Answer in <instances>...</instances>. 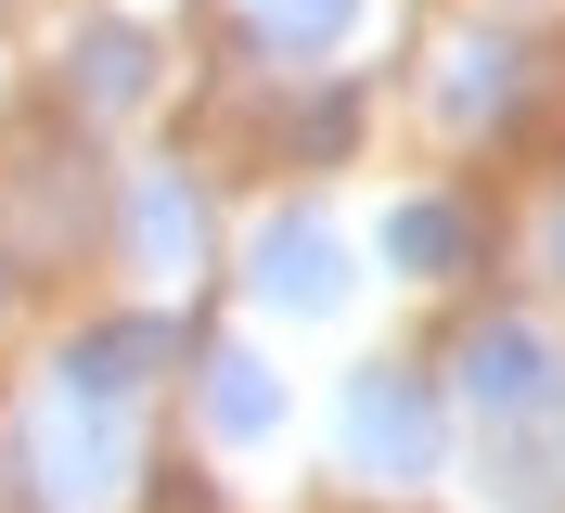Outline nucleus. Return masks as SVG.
<instances>
[{
    "instance_id": "nucleus-1",
    "label": "nucleus",
    "mask_w": 565,
    "mask_h": 513,
    "mask_svg": "<svg viewBox=\"0 0 565 513\" xmlns=\"http://www.w3.org/2000/svg\"><path fill=\"white\" fill-rule=\"evenodd\" d=\"M26 462H39V501H52V513L116 501V488H129V462H141L129 398H104V385H52V398H39V424H26Z\"/></svg>"
},
{
    "instance_id": "nucleus-3",
    "label": "nucleus",
    "mask_w": 565,
    "mask_h": 513,
    "mask_svg": "<svg viewBox=\"0 0 565 513\" xmlns=\"http://www.w3.org/2000/svg\"><path fill=\"white\" fill-rule=\"evenodd\" d=\"M462 398L489 424H540V410H565V346L540 321H476L462 334Z\"/></svg>"
},
{
    "instance_id": "nucleus-8",
    "label": "nucleus",
    "mask_w": 565,
    "mask_h": 513,
    "mask_svg": "<svg viewBox=\"0 0 565 513\" xmlns=\"http://www.w3.org/2000/svg\"><path fill=\"white\" fill-rule=\"evenodd\" d=\"M386 257H398L412 282H450L462 257H476V232H462V205L424 193V205H398V218H386Z\"/></svg>"
},
{
    "instance_id": "nucleus-6",
    "label": "nucleus",
    "mask_w": 565,
    "mask_h": 513,
    "mask_svg": "<svg viewBox=\"0 0 565 513\" xmlns=\"http://www.w3.org/2000/svg\"><path fill=\"white\" fill-rule=\"evenodd\" d=\"M206 424H218L232 449H257V437L282 424V385H270L257 346H218V360H206Z\"/></svg>"
},
{
    "instance_id": "nucleus-5",
    "label": "nucleus",
    "mask_w": 565,
    "mask_h": 513,
    "mask_svg": "<svg viewBox=\"0 0 565 513\" xmlns=\"http://www.w3.org/2000/svg\"><path fill=\"white\" fill-rule=\"evenodd\" d=\"M489 488L514 513H565V410H540V424H489Z\"/></svg>"
},
{
    "instance_id": "nucleus-11",
    "label": "nucleus",
    "mask_w": 565,
    "mask_h": 513,
    "mask_svg": "<svg viewBox=\"0 0 565 513\" xmlns=\"http://www.w3.org/2000/svg\"><path fill=\"white\" fill-rule=\"evenodd\" d=\"M514 77H527V52H501V39H462V52H450V77H437V103H450L462 129H489L501 103H514Z\"/></svg>"
},
{
    "instance_id": "nucleus-4",
    "label": "nucleus",
    "mask_w": 565,
    "mask_h": 513,
    "mask_svg": "<svg viewBox=\"0 0 565 513\" xmlns=\"http://www.w3.org/2000/svg\"><path fill=\"white\" fill-rule=\"evenodd\" d=\"M245 282H257L270 308H334V296H348V244L321 232V218H270Z\"/></svg>"
},
{
    "instance_id": "nucleus-12",
    "label": "nucleus",
    "mask_w": 565,
    "mask_h": 513,
    "mask_svg": "<svg viewBox=\"0 0 565 513\" xmlns=\"http://www.w3.org/2000/svg\"><path fill=\"white\" fill-rule=\"evenodd\" d=\"M245 26L270 39V52H334V39L360 26V0H245Z\"/></svg>"
},
{
    "instance_id": "nucleus-10",
    "label": "nucleus",
    "mask_w": 565,
    "mask_h": 513,
    "mask_svg": "<svg viewBox=\"0 0 565 513\" xmlns=\"http://www.w3.org/2000/svg\"><path fill=\"white\" fill-rule=\"evenodd\" d=\"M141 90H154V39H141V26H90V39H77V103L116 116V103H141Z\"/></svg>"
},
{
    "instance_id": "nucleus-7",
    "label": "nucleus",
    "mask_w": 565,
    "mask_h": 513,
    "mask_svg": "<svg viewBox=\"0 0 565 513\" xmlns=\"http://www.w3.org/2000/svg\"><path fill=\"white\" fill-rule=\"evenodd\" d=\"M129 244H141V270H193V180H180V168H141Z\"/></svg>"
},
{
    "instance_id": "nucleus-9",
    "label": "nucleus",
    "mask_w": 565,
    "mask_h": 513,
    "mask_svg": "<svg viewBox=\"0 0 565 513\" xmlns=\"http://www.w3.org/2000/svg\"><path fill=\"white\" fill-rule=\"evenodd\" d=\"M168 360V321H116V334L65 346V385H104V398H141V373Z\"/></svg>"
},
{
    "instance_id": "nucleus-2",
    "label": "nucleus",
    "mask_w": 565,
    "mask_h": 513,
    "mask_svg": "<svg viewBox=\"0 0 565 513\" xmlns=\"http://www.w3.org/2000/svg\"><path fill=\"white\" fill-rule=\"evenodd\" d=\"M334 437H348V462H360L373 488H424V475H437L450 410H437V385H424V373L373 360V373H348V398H334Z\"/></svg>"
},
{
    "instance_id": "nucleus-13",
    "label": "nucleus",
    "mask_w": 565,
    "mask_h": 513,
    "mask_svg": "<svg viewBox=\"0 0 565 513\" xmlns=\"http://www.w3.org/2000/svg\"><path fill=\"white\" fill-rule=\"evenodd\" d=\"M553 270H565V205H553Z\"/></svg>"
}]
</instances>
